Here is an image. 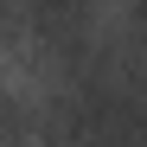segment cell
<instances>
[{"mask_svg":"<svg viewBox=\"0 0 147 147\" xmlns=\"http://www.w3.org/2000/svg\"><path fill=\"white\" fill-rule=\"evenodd\" d=\"M90 7H96V0H19L26 26L38 38H58V45H70V38L90 26Z\"/></svg>","mask_w":147,"mask_h":147,"instance_id":"cell-2","label":"cell"},{"mask_svg":"<svg viewBox=\"0 0 147 147\" xmlns=\"http://www.w3.org/2000/svg\"><path fill=\"white\" fill-rule=\"evenodd\" d=\"M64 147H147V83L115 64H90L58 102Z\"/></svg>","mask_w":147,"mask_h":147,"instance_id":"cell-1","label":"cell"},{"mask_svg":"<svg viewBox=\"0 0 147 147\" xmlns=\"http://www.w3.org/2000/svg\"><path fill=\"white\" fill-rule=\"evenodd\" d=\"M134 26H147V0H134Z\"/></svg>","mask_w":147,"mask_h":147,"instance_id":"cell-3","label":"cell"}]
</instances>
